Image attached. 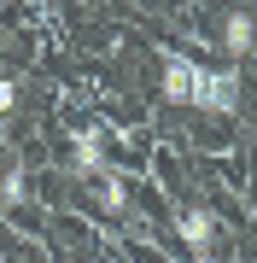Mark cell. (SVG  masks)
<instances>
[{
	"mask_svg": "<svg viewBox=\"0 0 257 263\" xmlns=\"http://www.w3.org/2000/svg\"><path fill=\"white\" fill-rule=\"evenodd\" d=\"M158 94L170 105H193V111H240V70L234 65H199L187 53H164L158 65Z\"/></svg>",
	"mask_w": 257,
	"mask_h": 263,
	"instance_id": "cell-1",
	"label": "cell"
},
{
	"mask_svg": "<svg viewBox=\"0 0 257 263\" xmlns=\"http://www.w3.org/2000/svg\"><path fill=\"white\" fill-rule=\"evenodd\" d=\"M175 240L187 246V252H216V240H222L216 211L210 205H181L175 211Z\"/></svg>",
	"mask_w": 257,
	"mask_h": 263,
	"instance_id": "cell-2",
	"label": "cell"
},
{
	"mask_svg": "<svg viewBox=\"0 0 257 263\" xmlns=\"http://www.w3.org/2000/svg\"><path fill=\"white\" fill-rule=\"evenodd\" d=\"M82 187L94 193V205H100L105 216H123V211H129V181H123L117 164H100L94 176H82Z\"/></svg>",
	"mask_w": 257,
	"mask_h": 263,
	"instance_id": "cell-3",
	"label": "cell"
},
{
	"mask_svg": "<svg viewBox=\"0 0 257 263\" xmlns=\"http://www.w3.org/2000/svg\"><path fill=\"white\" fill-rule=\"evenodd\" d=\"M222 53L228 59H251L257 53V18L251 12H228L222 18Z\"/></svg>",
	"mask_w": 257,
	"mask_h": 263,
	"instance_id": "cell-4",
	"label": "cell"
},
{
	"mask_svg": "<svg viewBox=\"0 0 257 263\" xmlns=\"http://www.w3.org/2000/svg\"><path fill=\"white\" fill-rule=\"evenodd\" d=\"M105 164V146H100V129H76L70 135V176H94V170Z\"/></svg>",
	"mask_w": 257,
	"mask_h": 263,
	"instance_id": "cell-5",
	"label": "cell"
},
{
	"mask_svg": "<svg viewBox=\"0 0 257 263\" xmlns=\"http://www.w3.org/2000/svg\"><path fill=\"white\" fill-rule=\"evenodd\" d=\"M24 199H29V176H24V164L0 170V205H24Z\"/></svg>",
	"mask_w": 257,
	"mask_h": 263,
	"instance_id": "cell-6",
	"label": "cell"
},
{
	"mask_svg": "<svg viewBox=\"0 0 257 263\" xmlns=\"http://www.w3.org/2000/svg\"><path fill=\"white\" fill-rule=\"evenodd\" d=\"M18 100H24V88L12 82V76H0V117H12V111H18Z\"/></svg>",
	"mask_w": 257,
	"mask_h": 263,
	"instance_id": "cell-7",
	"label": "cell"
},
{
	"mask_svg": "<svg viewBox=\"0 0 257 263\" xmlns=\"http://www.w3.org/2000/svg\"><path fill=\"white\" fill-rule=\"evenodd\" d=\"M187 263H222L216 252H187Z\"/></svg>",
	"mask_w": 257,
	"mask_h": 263,
	"instance_id": "cell-8",
	"label": "cell"
}]
</instances>
